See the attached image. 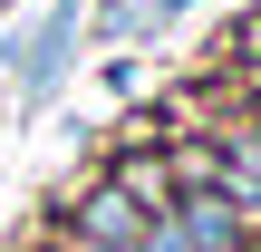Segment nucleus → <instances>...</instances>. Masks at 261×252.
Listing matches in <instances>:
<instances>
[{"label": "nucleus", "instance_id": "f257e3e1", "mask_svg": "<svg viewBox=\"0 0 261 252\" xmlns=\"http://www.w3.org/2000/svg\"><path fill=\"white\" fill-rule=\"evenodd\" d=\"M87 58V0H48L39 19H19L10 39H0V68H10V87H19V107L39 117L58 87H68V68Z\"/></svg>", "mask_w": 261, "mask_h": 252}, {"label": "nucleus", "instance_id": "f03ea898", "mask_svg": "<svg viewBox=\"0 0 261 252\" xmlns=\"http://www.w3.org/2000/svg\"><path fill=\"white\" fill-rule=\"evenodd\" d=\"M48 233H68V243H107V252H145V214L107 185V165L87 175V185H68L58 204H48Z\"/></svg>", "mask_w": 261, "mask_h": 252}, {"label": "nucleus", "instance_id": "7ed1b4c3", "mask_svg": "<svg viewBox=\"0 0 261 252\" xmlns=\"http://www.w3.org/2000/svg\"><path fill=\"white\" fill-rule=\"evenodd\" d=\"M107 185L145 214V223H165L174 214V175H165V146H107Z\"/></svg>", "mask_w": 261, "mask_h": 252}, {"label": "nucleus", "instance_id": "20e7f679", "mask_svg": "<svg viewBox=\"0 0 261 252\" xmlns=\"http://www.w3.org/2000/svg\"><path fill=\"white\" fill-rule=\"evenodd\" d=\"M174 233H184V252H232L242 243V214H232L223 194H184V204H174Z\"/></svg>", "mask_w": 261, "mask_h": 252}, {"label": "nucleus", "instance_id": "39448f33", "mask_svg": "<svg viewBox=\"0 0 261 252\" xmlns=\"http://www.w3.org/2000/svg\"><path fill=\"white\" fill-rule=\"evenodd\" d=\"M87 49H136V0H87Z\"/></svg>", "mask_w": 261, "mask_h": 252}, {"label": "nucleus", "instance_id": "423d86ee", "mask_svg": "<svg viewBox=\"0 0 261 252\" xmlns=\"http://www.w3.org/2000/svg\"><path fill=\"white\" fill-rule=\"evenodd\" d=\"M242 252H261V223H252V233H242Z\"/></svg>", "mask_w": 261, "mask_h": 252}]
</instances>
